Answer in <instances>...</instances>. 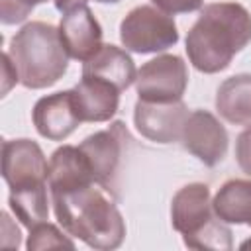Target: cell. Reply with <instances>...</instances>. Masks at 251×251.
I'll list each match as a JSON object with an SVG mask.
<instances>
[{
    "mask_svg": "<svg viewBox=\"0 0 251 251\" xmlns=\"http://www.w3.org/2000/svg\"><path fill=\"white\" fill-rule=\"evenodd\" d=\"M106 194L96 182L51 190L55 216L65 231L100 251L120 247L126 235L124 218Z\"/></svg>",
    "mask_w": 251,
    "mask_h": 251,
    "instance_id": "cell-1",
    "label": "cell"
},
{
    "mask_svg": "<svg viewBox=\"0 0 251 251\" xmlns=\"http://www.w3.org/2000/svg\"><path fill=\"white\" fill-rule=\"evenodd\" d=\"M251 41V16L235 2L204 6L186 35V53L200 73L224 71L235 53Z\"/></svg>",
    "mask_w": 251,
    "mask_h": 251,
    "instance_id": "cell-2",
    "label": "cell"
},
{
    "mask_svg": "<svg viewBox=\"0 0 251 251\" xmlns=\"http://www.w3.org/2000/svg\"><path fill=\"white\" fill-rule=\"evenodd\" d=\"M10 61L25 88H47L67 71L69 53L59 29L45 22L25 24L10 41Z\"/></svg>",
    "mask_w": 251,
    "mask_h": 251,
    "instance_id": "cell-3",
    "label": "cell"
},
{
    "mask_svg": "<svg viewBox=\"0 0 251 251\" xmlns=\"http://www.w3.org/2000/svg\"><path fill=\"white\" fill-rule=\"evenodd\" d=\"M173 227L182 233L184 245L190 249H216L229 251L231 231L220 220L210 202V188L202 182L186 184L180 188L171 206Z\"/></svg>",
    "mask_w": 251,
    "mask_h": 251,
    "instance_id": "cell-4",
    "label": "cell"
},
{
    "mask_svg": "<svg viewBox=\"0 0 251 251\" xmlns=\"http://www.w3.org/2000/svg\"><path fill=\"white\" fill-rule=\"evenodd\" d=\"M131 145V135L124 122H114L106 129L88 135L78 149L84 153L92 176L100 188L108 194L118 196V180L124 169L127 149Z\"/></svg>",
    "mask_w": 251,
    "mask_h": 251,
    "instance_id": "cell-5",
    "label": "cell"
},
{
    "mask_svg": "<svg viewBox=\"0 0 251 251\" xmlns=\"http://www.w3.org/2000/svg\"><path fill=\"white\" fill-rule=\"evenodd\" d=\"M120 39L133 53H157L178 41L173 18L155 6L133 8L120 24Z\"/></svg>",
    "mask_w": 251,
    "mask_h": 251,
    "instance_id": "cell-6",
    "label": "cell"
},
{
    "mask_svg": "<svg viewBox=\"0 0 251 251\" xmlns=\"http://www.w3.org/2000/svg\"><path fill=\"white\" fill-rule=\"evenodd\" d=\"M186 82L184 61L178 55H159L137 71L135 90L145 102H175L182 98Z\"/></svg>",
    "mask_w": 251,
    "mask_h": 251,
    "instance_id": "cell-7",
    "label": "cell"
},
{
    "mask_svg": "<svg viewBox=\"0 0 251 251\" xmlns=\"http://www.w3.org/2000/svg\"><path fill=\"white\" fill-rule=\"evenodd\" d=\"M49 163L41 147L31 139H10L2 145V176L10 190H25L49 184Z\"/></svg>",
    "mask_w": 251,
    "mask_h": 251,
    "instance_id": "cell-8",
    "label": "cell"
},
{
    "mask_svg": "<svg viewBox=\"0 0 251 251\" xmlns=\"http://www.w3.org/2000/svg\"><path fill=\"white\" fill-rule=\"evenodd\" d=\"M188 108L182 100L175 102H145L137 100L133 122L137 131L149 141L173 143L182 137L188 120Z\"/></svg>",
    "mask_w": 251,
    "mask_h": 251,
    "instance_id": "cell-9",
    "label": "cell"
},
{
    "mask_svg": "<svg viewBox=\"0 0 251 251\" xmlns=\"http://www.w3.org/2000/svg\"><path fill=\"white\" fill-rule=\"evenodd\" d=\"M184 149L198 157L206 167H216L227 151V131L206 110H194L182 129L180 137Z\"/></svg>",
    "mask_w": 251,
    "mask_h": 251,
    "instance_id": "cell-10",
    "label": "cell"
},
{
    "mask_svg": "<svg viewBox=\"0 0 251 251\" xmlns=\"http://www.w3.org/2000/svg\"><path fill=\"white\" fill-rule=\"evenodd\" d=\"M59 35L69 57L78 61H88L102 47V27L86 4L63 14Z\"/></svg>",
    "mask_w": 251,
    "mask_h": 251,
    "instance_id": "cell-11",
    "label": "cell"
},
{
    "mask_svg": "<svg viewBox=\"0 0 251 251\" xmlns=\"http://www.w3.org/2000/svg\"><path fill=\"white\" fill-rule=\"evenodd\" d=\"M31 118L39 135L51 141H63L80 124L71 90L39 98L33 106Z\"/></svg>",
    "mask_w": 251,
    "mask_h": 251,
    "instance_id": "cell-12",
    "label": "cell"
},
{
    "mask_svg": "<svg viewBox=\"0 0 251 251\" xmlns=\"http://www.w3.org/2000/svg\"><path fill=\"white\" fill-rule=\"evenodd\" d=\"M80 122H108L120 104V90L96 76H82L71 90Z\"/></svg>",
    "mask_w": 251,
    "mask_h": 251,
    "instance_id": "cell-13",
    "label": "cell"
},
{
    "mask_svg": "<svg viewBox=\"0 0 251 251\" xmlns=\"http://www.w3.org/2000/svg\"><path fill=\"white\" fill-rule=\"evenodd\" d=\"M82 76H96L114 84L120 92L135 82L137 71L131 57L116 45H102L88 61H84Z\"/></svg>",
    "mask_w": 251,
    "mask_h": 251,
    "instance_id": "cell-14",
    "label": "cell"
},
{
    "mask_svg": "<svg viewBox=\"0 0 251 251\" xmlns=\"http://www.w3.org/2000/svg\"><path fill=\"white\" fill-rule=\"evenodd\" d=\"M47 182H49V190H61L96 180L92 176L84 153L78 147L63 145L51 155Z\"/></svg>",
    "mask_w": 251,
    "mask_h": 251,
    "instance_id": "cell-15",
    "label": "cell"
},
{
    "mask_svg": "<svg viewBox=\"0 0 251 251\" xmlns=\"http://www.w3.org/2000/svg\"><path fill=\"white\" fill-rule=\"evenodd\" d=\"M216 108L224 120L235 126L251 124V75L226 78L216 94Z\"/></svg>",
    "mask_w": 251,
    "mask_h": 251,
    "instance_id": "cell-16",
    "label": "cell"
},
{
    "mask_svg": "<svg viewBox=\"0 0 251 251\" xmlns=\"http://www.w3.org/2000/svg\"><path fill=\"white\" fill-rule=\"evenodd\" d=\"M212 206L220 220L227 224L251 226V180L231 178L224 182Z\"/></svg>",
    "mask_w": 251,
    "mask_h": 251,
    "instance_id": "cell-17",
    "label": "cell"
},
{
    "mask_svg": "<svg viewBox=\"0 0 251 251\" xmlns=\"http://www.w3.org/2000/svg\"><path fill=\"white\" fill-rule=\"evenodd\" d=\"M10 208L16 218L25 226L33 227L47 220L49 216V200H47V184L25 188V190H10Z\"/></svg>",
    "mask_w": 251,
    "mask_h": 251,
    "instance_id": "cell-18",
    "label": "cell"
},
{
    "mask_svg": "<svg viewBox=\"0 0 251 251\" xmlns=\"http://www.w3.org/2000/svg\"><path fill=\"white\" fill-rule=\"evenodd\" d=\"M53 247H69L73 249L75 243L67 239L55 226L51 224H37L29 229V239H27V249L37 251V249H53Z\"/></svg>",
    "mask_w": 251,
    "mask_h": 251,
    "instance_id": "cell-19",
    "label": "cell"
},
{
    "mask_svg": "<svg viewBox=\"0 0 251 251\" xmlns=\"http://www.w3.org/2000/svg\"><path fill=\"white\" fill-rule=\"evenodd\" d=\"M47 0H0V18L2 24H18L27 18L35 4Z\"/></svg>",
    "mask_w": 251,
    "mask_h": 251,
    "instance_id": "cell-20",
    "label": "cell"
},
{
    "mask_svg": "<svg viewBox=\"0 0 251 251\" xmlns=\"http://www.w3.org/2000/svg\"><path fill=\"white\" fill-rule=\"evenodd\" d=\"M235 157L243 173L251 175V127L239 133L235 143Z\"/></svg>",
    "mask_w": 251,
    "mask_h": 251,
    "instance_id": "cell-21",
    "label": "cell"
},
{
    "mask_svg": "<svg viewBox=\"0 0 251 251\" xmlns=\"http://www.w3.org/2000/svg\"><path fill=\"white\" fill-rule=\"evenodd\" d=\"M151 2L167 14H186L202 8V0H151Z\"/></svg>",
    "mask_w": 251,
    "mask_h": 251,
    "instance_id": "cell-22",
    "label": "cell"
},
{
    "mask_svg": "<svg viewBox=\"0 0 251 251\" xmlns=\"http://www.w3.org/2000/svg\"><path fill=\"white\" fill-rule=\"evenodd\" d=\"M2 76H4V84H2V94H6L8 90H10V86L12 84H16L20 78H18V73H16V69H14V65H12V61H10V55L8 53H4L2 55Z\"/></svg>",
    "mask_w": 251,
    "mask_h": 251,
    "instance_id": "cell-23",
    "label": "cell"
},
{
    "mask_svg": "<svg viewBox=\"0 0 251 251\" xmlns=\"http://www.w3.org/2000/svg\"><path fill=\"white\" fill-rule=\"evenodd\" d=\"M55 2V6H57V10L59 12H69V10H73V8H76V6H82V4H86V0H53Z\"/></svg>",
    "mask_w": 251,
    "mask_h": 251,
    "instance_id": "cell-24",
    "label": "cell"
},
{
    "mask_svg": "<svg viewBox=\"0 0 251 251\" xmlns=\"http://www.w3.org/2000/svg\"><path fill=\"white\" fill-rule=\"evenodd\" d=\"M241 249H251V239L243 241V243H241Z\"/></svg>",
    "mask_w": 251,
    "mask_h": 251,
    "instance_id": "cell-25",
    "label": "cell"
},
{
    "mask_svg": "<svg viewBox=\"0 0 251 251\" xmlns=\"http://www.w3.org/2000/svg\"><path fill=\"white\" fill-rule=\"evenodd\" d=\"M96 2H102V4H116V2H120V0H96Z\"/></svg>",
    "mask_w": 251,
    "mask_h": 251,
    "instance_id": "cell-26",
    "label": "cell"
}]
</instances>
